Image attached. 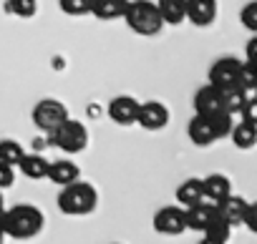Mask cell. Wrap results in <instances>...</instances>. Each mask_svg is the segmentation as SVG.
Wrapping results in <instances>:
<instances>
[{"label": "cell", "instance_id": "obj_1", "mask_svg": "<svg viewBox=\"0 0 257 244\" xmlns=\"http://www.w3.org/2000/svg\"><path fill=\"white\" fill-rule=\"evenodd\" d=\"M3 226H6V236L26 241V239H33L43 231L46 216L33 204H16V206L3 211Z\"/></svg>", "mask_w": 257, "mask_h": 244}, {"label": "cell", "instance_id": "obj_2", "mask_svg": "<svg viewBox=\"0 0 257 244\" xmlns=\"http://www.w3.org/2000/svg\"><path fill=\"white\" fill-rule=\"evenodd\" d=\"M123 21L128 31H134L137 36H159L164 28L159 6L154 0H128V8L123 13Z\"/></svg>", "mask_w": 257, "mask_h": 244}, {"label": "cell", "instance_id": "obj_3", "mask_svg": "<svg viewBox=\"0 0 257 244\" xmlns=\"http://www.w3.org/2000/svg\"><path fill=\"white\" fill-rule=\"evenodd\" d=\"M98 204V191L88 181H73L61 186L58 191V209L68 216H86L96 209Z\"/></svg>", "mask_w": 257, "mask_h": 244}, {"label": "cell", "instance_id": "obj_4", "mask_svg": "<svg viewBox=\"0 0 257 244\" xmlns=\"http://www.w3.org/2000/svg\"><path fill=\"white\" fill-rule=\"evenodd\" d=\"M51 144L66 154H81L88 146V129H86V124L68 116L61 126H56L51 131Z\"/></svg>", "mask_w": 257, "mask_h": 244}, {"label": "cell", "instance_id": "obj_5", "mask_svg": "<svg viewBox=\"0 0 257 244\" xmlns=\"http://www.w3.org/2000/svg\"><path fill=\"white\" fill-rule=\"evenodd\" d=\"M31 118H33V124H36L41 131H48V134H51L56 126H61L63 121L68 118V108H66V103L58 101V98H43V101H38V103L33 106Z\"/></svg>", "mask_w": 257, "mask_h": 244}, {"label": "cell", "instance_id": "obj_6", "mask_svg": "<svg viewBox=\"0 0 257 244\" xmlns=\"http://www.w3.org/2000/svg\"><path fill=\"white\" fill-rule=\"evenodd\" d=\"M154 231L164 234V236H179L187 231V219H184V206L182 204H172V206H162L154 219Z\"/></svg>", "mask_w": 257, "mask_h": 244}, {"label": "cell", "instance_id": "obj_7", "mask_svg": "<svg viewBox=\"0 0 257 244\" xmlns=\"http://www.w3.org/2000/svg\"><path fill=\"white\" fill-rule=\"evenodd\" d=\"M239 66H242V61L234 58V56L217 58V61L209 66V83L217 86L219 91H222V88H229V86H237Z\"/></svg>", "mask_w": 257, "mask_h": 244}, {"label": "cell", "instance_id": "obj_8", "mask_svg": "<svg viewBox=\"0 0 257 244\" xmlns=\"http://www.w3.org/2000/svg\"><path fill=\"white\" fill-rule=\"evenodd\" d=\"M137 124L149 131H162L169 126V108L162 101H144V103H139Z\"/></svg>", "mask_w": 257, "mask_h": 244}, {"label": "cell", "instance_id": "obj_9", "mask_svg": "<svg viewBox=\"0 0 257 244\" xmlns=\"http://www.w3.org/2000/svg\"><path fill=\"white\" fill-rule=\"evenodd\" d=\"M139 116V101L132 96H116L108 103V118L116 126H132Z\"/></svg>", "mask_w": 257, "mask_h": 244}, {"label": "cell", "instance_id": "obj_10", "mask_svg": "<svg viewBox=\"0 0 257 244\" xmlns=\"http://www.w3.org/2000/svg\"><path fill=\"white\" fill-rule=\"evenodd\" d=\"M219 214H217V204L209 201V199H202L192 206H184V219H187V229L192 231H202L209 221H214Z\"/></svg>", "mask_w": 257, "mask_h": 244}, {"label": "cell", "instance_id": "obj_11", "mask_svg": "<svg viewBox=\"0 0 257 244\" xmlns=\"http://www.w3.org/2000/svg\"><path fill=\"white\" fill-rule=\"evenodd\" d=\"M219 3L217 0H187V21L197 28H207L217 21Z\"/></svg>", "mask_w": 257, "mask_h": 244}, {"label": "cell", "instance_id": "obj_12", "mask_svg": "<svg viewBox=\"0 0 257 244\" xmlns=\"http://www.w3.org/2000/svg\"><path fill=\"white\" fill-rule=\"evenodd\" d=\"M247 199L237 196V194H229L224 196L222 201H217V214L234 229V226H242L244 224V214H247Z\"/></svg>", "mask_w": 257, "mask_h": 244}, {"label": "cell", "instance_id": "obj_13", "mask_svg": "<svg viewBox=\"0 0 257 244\" xmlns=\"http://www.w3.org/2000/svg\"><path fill=\"white\" fill-rule=\"evenodd\" d=\"M187 136L194 146H212L217 141V134L212 129V121L204 113H194L192 121L187 124Z\"/></svg>", "mask_w": 257, "mask_h": 244}, {"label": "cell", "instance_id": "obj_14", "mask_svg": "<svg viewBox=\"0 0 257 244\" xmlns=\"http://www.w3.org/2000/svg\"><path fill=\"white\" fill-rule=\"evenodd\" d=\"M194 111L204 113V116H212V113L222 111V91L217 86H212V83L202 86L194 93Z\"/></svg>", "mask_w": 257, "mask_h": 244}, {"label": "cell", "instance_id": "obj_15", "mask_svg": "<svg viewBox=\"0 0 257 244\" xmlns=\"http://www.w3.org/2000/svg\"><path fill=\"white\" fill-rule=\"evenodd\" d=\"M81 179V169L76 161L71 159H58V161H51L48 166V181H53L56 186H66V184H73Z\"/></svg>", "mask_w": 257, "mask_h": 244}, {"label": "cell", "instance_id": "obj_16", "mask_svg": "<svg viewBox=\"0 0 257 244\" xmlns=\"http://www.w3.org/2000/svg\"><path fill=\"white\" fill-rule=\"evenodd\" d=\"M202 186H204V199H209L214 204L232 194V181L224 174H209V176H204L202 179Z\"/></svg>", "mask_w": 257, "mask_h": 244}, {"label": "cell", "instance_id": "obj_17", "mask_svg": "<svg viewBox=\"0 0 257 244\" xmlns=\"http://www.w3.org/2000/svg\"><path fill=\"white\" fill-rule=\"evenodd\" d=\"M48 166H51V161L46 156H41V154H26L21 159V164H18L21 174L28 176V179H33V181L48 179Z\"/></svg>", "mask_w": 257, "mask_h": 244}, {"label": "cell", "instance_id": "obj_18", "mask_svg": "<svg viewBox=\"0 0 257 244\" xmlns=\"http://www.w3.org/2000/svg\"><path fill=\"white\" fill-rule=\"evenodd\" d=\"M229 139H232V144H234L237 149L249 151V149L257 146V126L249 124V121H242V118H239L237 124L232 126V131H229Z\"/></svg>", "mask_w": 257, "mask_h": 244}, {"label": "cell", "instance_id": "obj_19", "mask_svg": "<svg viewBox=\"0 0 257 244\" xmlns=\"http://www.w3.org/2000/svg\"><path fill=\"white\" fill-rule=\"evenodd\" d=\"M128 8V0H93L91 16L98 21H118Z\"/></svg>", "mask_w": 257, "mask_h": 244}, {"label": "cell", "instance_id": "obj_20", "mask_svg": "<svg viewBox=\"0 0 257 244\" xmlns=\"http://www.w3.org/2000/svg\"><path fill=\"white\" fill-rule=\"evenodd\" d=\"M157 6L164 26H182L187 21V0H159Z\"/></svg>", "mask_w": 257, "mask_h": 244}, {"label": "cell", "instance_id": "obj_21", "mask_svg": "<svg viewBox=\"0 0 257 244\" xmlns=\"http://www.w3.org/2000/svg\"><path fill=\"white\" fill-rule=\"evenodd\" d=\"M204 199V186H202V179L192 176V179H184L179 186H177V204L182 206H192L197 201Z\"/></svg>", "mask_w": 257, "mask_h": 244}, {"label": "cell", "instance_id": "obj_22", "mask_svg": "<svg viewBox=\"0 0 257 244\" xmlns=\"http://www.w3.org/2000/svg\"><path fill=\"white\" fill-rule=\"evenodd\" d=\"M229 236H232V226H229L222 216H217L214 221H209V224L202 229V241H204V244H227Z\"/></svg>", "mask_w": 257, "mask_h": 244}, {"label": "cell", "instance_id": "obj_23", "mask_svg": "<svg viewBox=\"0 0 257 244\" xmlns=\"http://www.w3.org/2000/svg\"><path fill=\"white\" fill-rule=\"evenodd\" d=\"M247 96H249V91L242 88L239 83H237V86H229V88H222V108L237 116V113L242 111Z\"/></svg>", "mask_w": 257, "mask_h": 244}, {"label": "cell", "instance_id": "obj_24", "mask_svg": "<svg viewBox=\"0 0 257 244\" xmlns=\"http://www.w3.org/2000/svg\"><path fill=\"white\" fill-rule=\"evenodd\" d=\"M209 121H212V129H214V134H217V141H219V139H227V136H229V131H232V126H234V113H229V111L222 108V111L212 113Z\"/></svg>", "mask_w": 257, "mask_h": 244}, {"label": "cell", "instance_id": "obj_25", "mask_svg": "<svg viewBox=\"0 0 257 244\" xmlns=\"http://www.w3.org/2000/svg\"><path fill=\"white\" fill-rule=\"evenodd\" d=\"M23 156H26V149L18 141H13V139H3V141H0V161L13 164L18 169V164H21Z\"/></svg>", "mask_w": 257, "mask_h": 244}, {"label": "cell", "instance_id": "obj_26", "mask_svg": "<svg viewBox=\"0 0 257 244\" xmlns=\"http://www.w3.org/2000/svg\"><path fill=\"white\" fill-rule=\"evenodd\" d=\"M58 6L66 16L71 18H83V16H91V6L93 0H58Z\"/></svg>", "mask_w": 257, "mask_h": 244}, {"label": "cell", "instance_id": "obj_27", "mask_svg": "<svg viewBox=\"0 0 257 244\" xmlns=\"http://www.w3.org/2000/svg\"><path fill=\"white\" fill-rule=\"evenodd\" d=\"M237 83L242 86V88H247L249 93H252V88L257 86V63L254 61H242V66H239V78H237Z\"/></svg>", "mask_w": 257, "mask_h": 244}, {"label": "cell", "instance_id": "obj_28", "mask_svg": "<svg viewBox=\"0 0 257 244\" xmlns=\"http://www.w3.org/2000/svg\"><path fill=\"white\" fill-rule=\"evenodd\" d=\"M8 11L18 18H33L38 13V0H8Z\"/></svg>", "mask_w": 257, "mask_h": 244}, {"label": "cell", "instance_id": "obj_29", "mask_svg": "<svg viewBox=\"0 0 257 244\" xmlns=\"http://www.w3.org/2000/svg\"><path fill=\"white\" fill-rule=\"evenodd\" d=\"M239 23H242L247 31L257 33V0H249V3L242 6V11H239Z\"/></svg>", "mask_w": 257, "mask_h": 244}, {"label": "cell", "instance_id": "obj_30", "mask_svg": "<svg viewBox=\"0 0 257 244\" xmlns=\"http://www.w3.org/2000/svg\"><path fill=\"white\" fill-rule=\"evenodd\" d=\"M239 118H242V121H249V124L257 126V96H254V93L247 96V101H244V106H242V111H239Z\"/></svg>", "mask_w": 257, "mask_h": 244}, {"label": "cell", "instance_id": "obj_31", "mask_svg": "<svg viewBox=\"0 0 257 244\" xmlns=\"http://www.w3.org/2000/svg\"><path fill=\"white\" fill-rule=\"evenodd\" d=\"M16 184V166L0 161V189H8Z\"/></svg>", "mask_w": 257, "mask_h": 244}, {"label": "cell", "instance_id": "obj_32", "mask_svg": "<svg viewBox=\"0 0 257 244\" xmlns=\"http://www.w3.org/2000/svg\"><path fill=\"white\" fill-rule=\"evenodd\" d=\"M244 226L249 231L257 234V201H249L247 204V214H244Z\"/></svg>", "mask_w": 257, "mask_h": 244}, {"label": "cell", "instance_id": "obj_33", "mask_svg": "<svg viewBox=\"0 0 257 244\" xmlns=\"http://www.w3.org/2000/svg\"><path fill=\"white\" fill-rule=\"evenodd\" d=\"M244 58L257 63V33H254V36L247 41V46H244Z\"/></svg>", "mask_w": 257, "mask_h": 244}, {"label": "cell", "instance_id": "obj_34", "mask_svg": "<svg viewBox=\"0 0 257 244\" xmlns=\"http://www.w3.org/2000/svg\"><path fill=\"white\" fill-rule=\"evenodd\" d=\"M6 241V226H3V216H0V244Z\"/></svg>", "mask_w": 257, "mask_h": 244}, {"label": "cell", "instance_id": "obj_35", "mask_svg": "<svg viewBox=\"0 0 257 244\" xmlns=\"http://www.w3.org/2000/svg\"><path fill=\"white\" fill-rule=\"evenodd\" d=\"M3 211H6V199H3V189H0V216H3Z\"/></svg>", "mask_w": 257, "mask_h": 244}, {"label": "cell", "instance_id": "obj_36", "mask_svg": "<svg viewBox=\"0 0 257 244\" xmlns=\"http://www.w3.org/2000/svg\"><path fill=\"white\" fill-rule=\"evenodd\" d=\"M252 93H254V96H257V86H254V88H252Z\"/></svg>", "mask_w": 257, "mask_h": 244}]
</instances>
